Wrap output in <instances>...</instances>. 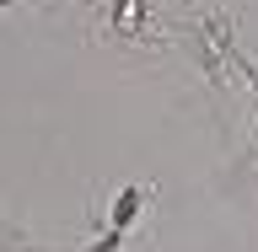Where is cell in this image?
Segmentation results:
<instances>
[{"instance_id":"obj_1","label":"cell","mask_w":258,"mask_h":252,"mask_svg":"<svg viewBox=\"0 0 258 252\" xmlns=\"http://www.w3.org/2000/svg\"><path fill=\"white\" fill-rule=\"evenodd\" d=\"M135 209H140V193L129 188V193H124V199H118V209H113V225H118V231H124V225H129V220H135Z\"/></svg>"}]
</instances>
